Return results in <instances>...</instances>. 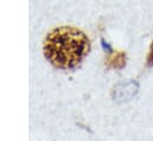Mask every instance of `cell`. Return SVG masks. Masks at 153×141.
Returning <instances> with one entry per match:
<instances>
[{
  "mask_svg": "<svg viewBox=\"0 0 153 141\" xmlns=\"http://www.w3.org/2000/svg\"><path fill=\"white\" fill-rule=\"evenodd\" d=\"M147 61H148V65L153 66V43L151 44V50H149V54H148Z\"/></svg>",
  "mask_w": 153,
  "mask_h": 141,
  "instance_id": "7a4b0ae2",
  "label": "cell"
},
{
  "mask_svg": "<svg viewBox=\"0 0 153 141\" xmlns=\"http://www.w3.org/2000/svg\"><path fill=\"white\" fill-rule=\"evenodd\" d=\"M91 49L90 38L73 26H60L51 30L43 43L45 59L56 68L76 67Z\"/></svg>",
  "mask_w": 153,
  "mask_h": 141,
  "instance_id": "6da1fadb",
  "label": "cell"
}]
</instances>
